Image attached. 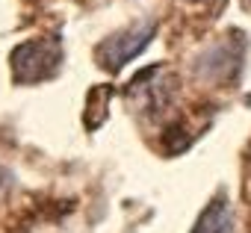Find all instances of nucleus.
<instances>
[{
  "mask_svg": "<svg viewBox=\"0 0 251 233\" xmlns=\"http://www.w3.org/2000/svg\"><path fill=\"white\" fill-rule=\"evenodd\" d=\"M154 36H157V24H154V21L133 24V27H127V30H118V33L106 36V39L98 45L95 56H98L100 68H106V71H121L130 59H136V56L151 45Z\"/></svg>",
  "mask_w": 251,
  "mask_h": 233,
  "instance_id": "1",
  "label": "nucleus"
},
{
  "mask_svg": "<svg viewBox=\"0 0 251 233\" xmlns=\"http://www.w3.org/2000/svg\"><path fill=\"white\" fill-rule=\"evenodd\" d=\"M195 68L207 80H225L239 68V50L230 47V45H216V47H210L207 53L198 56Z\"/></svg>",
  "mask_w": 251,
  "mask_h": 233,
  "instance_id": "3",
  "label": "nucleus"
},
{
  "mask_svg": "<svg viewBox=\"0 0 251 233\" xmlns=\"http://www.w3.org/2000/svg\"><path fill=\"white\" fill-rule=\"evenodd\" d=\"M62 62V47L56 39H33L15 47L12 53V71L21 83H39L50 74H56Z\"/></svg>",
  "mask_w": 251,
  "mask_h": 233,
  "instance_id": "2",
  "label": "nucleus"
},
{
  "mask_svg": "<svg viewBox=\"0 0 251 233\" xmlns=\"http://www.w3.org/2000/svg\"><path fill=\"white\" fill-rule=\"evenodd\" d=\"M192 3H198V0H192Z\"/></svg>",
  "mask_w": 251,
  "mask_h": 233,
  "instance_id": "5",
  "label": "nucleus"
},
{
  "mask_svg": "<svg viewBox=\"0 0 251 233\" xmlns=\"http://www.w3.org/2000/svg\"><path fill=\"white\" fill-rule=\"evenodd\" d=\"M248 3H251V0H248Z\"/></svg>",
  "mask_w": 251,
  "mask_h": 233,
  "instance_id": "6",
  "label": "nucleus"
},
{
  "mask_svg": "<svg viewBox=\"0 0 251 233\" xmlns=\"http://www.w3.org/2000/svg\"><path fill=\"white\" fill-rule=\"evenodd\" d=\"M192 233H233V210L225 195H216L198 215Z\"/></svg>",
  "mask_w": 251,
  "mask_h": 233,
  "instance_id": "4",
  "label": "nucleus"
}]
</instances>
